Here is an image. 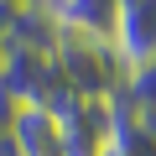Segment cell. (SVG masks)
Returning a JSON list of instances; mask_svg holds the SVG:
<instances>
[{"mask_svg": "<svg viewBox=\"0 0 156 156\" xmlns=\"http://www.w3.org/2000/svg\"><path fill=\"white\" fill-rule=\"evenodd\" d=\"M52 57H57V73H62L68 99H115V94L125 89V68H120L109 37L57 26Z\"/></svg>", "mask_w": 156, "mask_h": 156, "instance_id": "cell-1", "label": "cell"}, {"mask_svg": "<svg viewBox=\"0 0 156 156\" xmlns=\"http://www.w3.org/2000/svg\"><path fill=\"white\" fill-rule=\"evenodd\" d=\"M120 94L115 99H68L57 109L62 120V140H68V156H99L115 146L120 135Z\"/></svg>", "mask_w": 156, "mask_h": 156, "instance_id": "cell-2", "label": "cell"}, {"mask_svg": "<svg viewBox=\"0 0 156 156\" xmlns=\"http://www.w3.org/2000/svg\"><path fill=\"white\" fill-rule=\"evenodd\" d=\"M109 47H115L125 78L156 62V0H115Z\"/></svg>", "mask_w": 156, "mask_h": 156, "instance_id": "cell-3", "label": "cell"}, {"mask_svg": "<svg viewBox=\"0 0 156 156\" xmlns=\"http://www.w3.org/2000/svg\"><path fill=\"white\" fill-rule=\"evenodd\" d=\"M135 120H140V125L151 130V140H156V109H146V115H135Z\"/></svg>", "mask_w": 156, "mask_h": 156, "instance_id": "cell-4", "label": "cell"}, {"mask_svg": "<svg viewBox=\"0 0 156 156\" xmlns=\"http://www.w3.org/2000/svg\"><path fill=\"white\" fill-rule=\"evenodd\" d=\"M5 11H21V5H42V0H0Z\"/></svg>", "mask_w": 156, "mask_h": 156, "instance_id": "cell-5", "label": "cell"}, {"mask_svg": "<svg viewBox=\"0 0 156 156\" xmlns=\"http://www.w3.org/2000/svg\"><path fill=\"white\" fill-rule=\"evenodd\" d=\"M99 156H125V151H120V146H109V151H99Z\"/></svg>", "mask_w": 156, "mask_h": 156, "instance_id": "cell-6", "label": "cell"}]
</instances>
